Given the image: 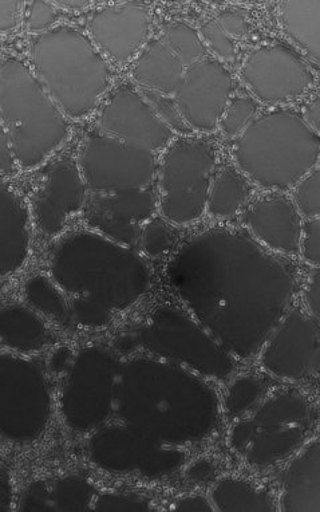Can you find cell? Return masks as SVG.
<instances>
[{"mask_svg":"<svg viewBox=\"0 0 320 512\" xmlns=\"http://www.w3.org/2000/svg\"><path fill=\"white\" fill-rule=\"evenodd\" d=\"M169 283L201 326L231 356L263 349L288 313L296 271L246 232L212 228L177 251Z\"/></svg>","mask_w":320,"mask_h":512,"instance_id":"6da1fadb","label":"cell"},{"mask_svg":"<svg viewBox=\"0 0 320 512\" xmlns=\"http://www.w3.org/2000/svg\"><path fill=\"white\" fill-rule=\"evenodd\" d=\"M51 278L69 295L71 311L84 325L108 324L149 289L146 263L130 247L97 231H75L51 255Z\"/></svg>","mask_w":320,"mask_h":512,"instance_id":"7a4b0ae2","label":"cell"},{"mask_svg":"<svg viewBox=\"0 0 320 512\" xmlns=\"http://www.w3.org/2000/svg\"><path fill=\"white\" fill-rule=\"evenodd\" d=\"M31 69L70 120L94 113L113 84L108 59L89 35L59 25L38 34L30 47Z\"/></svg>","mask_w":320,"mask_h":512,"instance_id":"3957f363","label":"cell"},{"mask_svg":"<svg viewBox=\"0 0 320 512\" xmlns=\"http://www.w3.org/2000/svg\"><path fill=\"white\" fill-rule=\"evenodd\" d=\"M237 168L260 188H295L318 165L320 136L303 114L280 108L256 118L236 140Z\"/></svg>","mask_w":320,"mask_h":512,"instance_id":"277c9868","label":"cell"},{"mask_svg":"<svg viewBox=\"0 0 320 512\" xmlns=\"http://www.w3.org/2000/svg\"><path fill=\"white\" fill-rule=\"evenodd\" d=\"M0 121L25 171L41 167L70 136L69 118L17 57H6L0 66Z\"/></svg>","mask_w":320,"mask_h":512,"instance_id":"5b68a950","label":"cell"},{"mask_svg":"<svg viewBox=\"0 0 320 512\" xmlns=\"http://www.w3.org/2000/svg\"><path fill=\"white\" fill-rule=\"evenodd\" d=\"M121 389L148 397L149 407L121 409L122 416L149 409L128 421L165 444L197 443L211 435L219 421L215 391L196 374L175 365L149 362V396L129 385Z\"/></svg>","mask_w":320,"mask_h":512,"instance_id":"8992f818","label":"cell"},{"mask_svg":"<svg viewBox=\"0 0 320 512\" xmlns=\"http://www.w3.org/2000/svg\"><path fill=\"white\" fill-rule=\"evenodd\" d=\"M215 145L203 139L173 140L158 163V210L177 226L196 222L205 214L215 179Z\"/></svg>","mask_w":320,"mask_h":512,"instance_id":"52a82bcc","label":"cell"},{"mask_svg":"<svg viewBox=\"0 0 320 512\" xmlns=\"http://www.w3.org/2000/svg\"><path fill=\"white\" fill-rule=\"evenodd\" d=\"M314 421L310 404L302 395L279 393L233 428V450L251 466H274L302 448Z\"/></svg>","mask_w":320,"mask_h":512,"instance_id":"ba28073f","label":"cell"},{"mask_svg":"<svg viewBox=\"0 0 320 512\" xmlns=\"http://www.w3.org/2000/svg\"><path fill=\"white\" fill-rule=\"evenodd\" d=\"M90 194H112L152 187L157 179L156 153L105 135L88 133L78 155Z\"/></svg>","mask_w":320,"mask_h":512,"instance_id":"9c48e42d","label":"cell"},{"mask_svg":"<svg viewBox=\"0 0 320 512\" xmlns=\"http://www.w3.org/2000/svg\"><path fill=\"white\" fill-rule=\"evenodd\" d=\"M146 332L150 349L200 376L223 380L232 373L231 354L199 322L176 307L158 309Z\"/></svg>","mask_w":320,"mask_h":512,"instance_id":"30bf717a","label":"cell"},{"mask_svg":"<svg viewBox=\"0 0 320 512\" xmlns=\"http://www.w3.org/2000/svg\"><path fill=\"white\" fill-rule=\"evenodd\" d=\"M240 78L256 100L267 105L298 100L314 84L307 63L278 43L256 47L244 61Z\"/></svg>","mask_w":320,"mask_h":512,"instance_id":"8fae6325","label":"cell"},{"mask_svg":"<svg viewBox=\"0 0 320 512\" xmlns=\"http://www.w3.org/2000/svg\"><path fill=\"white\" fill-rule=\"evenodd\" d=\"M98 129L114 139L154 153L165 151L175 140L172 129L132 84H121L110 93L100 110Z\"/></svg>","mask_w":320,"mask_h":512,"instance_id":"7c38bea8","label":"cell"},{"mask_svg":"<svg viewBox=\"0 0 320 512\" xmlns=\"http://www.w3.org/2000/svg\"><path fill=\"white\" fill-rule=\"evenodd\" d=\"M262 365L284 380L320 372V324L303 310L288 311L263 346Z\"/></svg>","mask_w":320,"mask_h":512,"instance_id":"4fadbf2b","label":"cell"},{"mask_svg":"<svg viewBox=\"0 0 320 512\" xmlns=\"http://www.w3.org/2000/svg\"><path fill=\"white\" fill-rule=\"evenodd\" d=\"M232 92V74L227 66L204 58L189 66L175 101L193 132L211 133L219 128Z\"/></svg>","mask_w":320,"mask_h":512,"instance_id":"5bb4252c","label":"cell"},{"mask_svg":"<svg viewBox=\"0 0 320 512\" xmlns=\"http://www.w3.org/2000/svg\"><path fill=\"white\" fill-rule=\"evenodd\" d=\"M157 208L158 196L152 187L90 194L85 219L94 231L130 247L140 243L142 231Z\"/></svg>","mask_w":320,"mask_h":512,"instance_id":"9a60e30c","label":"cell"},{"mask_svg":"<svg viewBox=\"0 0 320 512\" xmlns=\"http://www.w3.org/2000/svg\"><path fill=\"white\" fill-rule=\"evenodd\" d=\"M150 27L152 18L142 3H113L90 19L89 38L108 61L126 65L148 45Z\"/></svg>","mask_w":320,"mask_h":512,"instance_id":"2e32d148","label":"cell"},{"mask_svg":"<svg viewBox=\"0 0 320 512\" xmlns=\"http://www.w3.org/2000/svg\"><path fill=\"white\" fill-rule=\"evenodd\" d=\"M88 191L77 161L51 165L31 203L39 231L46 236L61 234L73 216L85 211Z\"/></svg>","mask_w":320,"mask_h":512,"instance_id":"e0dca14e","label":"cell"},{"mask_svg":"<svg viewBox=\"0 0 320 512\" xmlns=\"http://www.w3.org/2000/svg\"><path fill=\"white\" fill-rule=\"evenodd\" d=\"M244 223L252 238L267 250L283 256L300 254L303 223L294 199L283 192H271L248 208Z\"/></svg>","mask_w":320,"mask_h":512,"instance_id":"ac0fdd59","label":"cell"},{"mask_svg":"<svg viewBox=\"0 0 320 512\" xmlns=\"http://www.w3.org/2000/svg\"><path fill=\"white\" fill-rule=\"evenodd\" d=\"M2 261L0 275L5 279L19 273L30 255V210L15 189L2 181Z\"/></svg>","mask_w":320,"mask_h":512,"instance_id":"d6986e66","label":"cell"},{"mask_svg":"<svg viewBox=\"0 0 320 512\" xmlns=\"http://www.w3.org/2000/svg\"><path fill=\"white\" fill-rule=\"evenodd\" d=\"M280 510L320 512V440L300 448L284 472Z\"/></svg>","mask_w":320,"mask_h":512,"instance_id":"ffe728a7","label":"cell"},{"mask_svg":"<svg viewBox=\"0 0 320 512\" xmlns=\"http://www.w3.org/2000/svg\"><path fill=\"white\" fill-rule=\"evenodd\" d=\"M185 72L184 63L164 39H154L134 61L132 80L138 89L175 97Z\"/></svg>","mask_w":320,"mask_h":512,"instance_id":"44dd1931","label":"cell"},{"mask_svg":"<svg viewBox=\"0 0 320 512\" xmlns=\"http://www.w3.org/2000/svg\"><path fill=\"white\" fill-rule=\"evenodd\" d=\"M50 330L34 310L9 305L2 310L3 346L19 353H34L51 344Z\"/></svg>","mask_w":320,"mask_h":512,"instance_id":"7402d4cb","label":"cell"},{"mask_svg":"<svg viewBox=\"0 0 320 512\" xmlns=\"http://www.w3.org/2000/svg\"><path fill=\"white\" fill-rule=\"evenodd\" d=\"M284 33L300 50L320 62V0H288L279 5Z\"/></svg>","mask_w":320,"mask_h":512,"instance_id":"603a6c76","label":"cell"},{"mask_svg":"<svg viewBox=\"0 0 320 512\" xmlns=\"http://www.w3.org/2000/svg\"><path fill=\"white\" fill-rule=\"evenodd\" d=\"M211 502L220 512H274L278 506L271 492L250 480L224 476L211 491Z\"/></svg>","mask_w":320,"mask_h":512,"instance_id":"cb8c5ba5","label":"cell"},{"mask_svg":"<svg viewBox=\"0 0 320 512\" xmlns=\"http://www.w3.org/2000/svg\"><path fill=\"white\" fill-rule=\"evenodd\" d=\"M251 192L248 177L239 168L227 165L213 179L207 211L213 218H233L246 206Z\"/></svg>","mask_w":320,"mask_h":512,"instance_id":"d4e9b609","label":"cell"},{"mask_svg":"<svg viewBox=\"0 0 320 512\" xmlns=\"http://www.w3.org/2000/svg\"><path fill=\"white\" fill-rule=\"evenodd\" d=\"M63 294L54 279L45 275H34L25 283V297L29 305L61 324L69 321L71 313L70 303Z\"/></svg>","mask_w":320,"mask_h":512,"instance_id":"484cf974","label":"cell"},{"mask_svg":"<svg viewBox=\"0 0 320 512\" xmlns=\"http://www.w3.org/2000/svg\"><path fill=\"white\" fill-rule=\"evenodd\" d=\"M96 498V492L86 480L69 476L57 480L54 486H45L42 503H50L51 510L57 508L59 511H84L93 510Z\"/></svg>","mask_w":320,"mask_h":512,"instance_id":"4316f807","label":"cell"},{"mask_svg":"<svg viewBox=\"0 0 320 512\" xmlns=\"http://www.w3.org/2000/svg\"><path fill=\"white\" fill-rule=\"evenodd\" d=\"M163 39L187 69L204 59L207 54L201 34L187 23H171L165 29Z\"/></svg>","mask_w":320,"mask_h":512,"instance_id":"83f0119b","label":"cell"},{"mask_svg":"<svg viewBox=\"0 0 320 512\" xmlns=\"http://www.w3.org/2000/svg\"><path fill=\"white\" fill-rule=\"evenodd\" d=\"M266 393L264 382L256 377H243L235 381L225 397V411L231 419L243 416L259 404Z\"/></svg>","mask_w":320,"mask_h":512,"instance_id":"f1b7e54d","label":"cell"},{"mask_svg":"<svg viewBox=\"0 0 320 512\" xmlns=\"http://www.w3.org/2000/svg\"><path fill=\"white\" fill-rule=\"evenodd\" d=\"M258 102L251 97H236L229 102L219 128L228 139H239L258 116Z\"/></svg>","mask_w":320,"mask_h":512,"instance_id":"f546056e","label":"cell"},{"mask_svg":"<svg viewBox=\"0 0 320 512\" xmlns=\"http://www.w3.org/2000/svg\"><path fill=\"white\" fill-rule=\"evenodd\" d=\"M168 220L150 219L142 231L140 243L145 254L156 258L164 255L176 243V232L169 226Z\"/></svg>","mask_w":320,"mask_h":512,"instance_id":"4dcf8cb0","label":"cell"},{"mask_svg":"<svg viewBox=\"0 0 320 512\" xmlns=\"http://www.w3.org/2000/svg\"><path fill=\"white\" fill-rule=\"evenodd\" d=\"M140 92L152 106L154 112L158 114V117L172 129L173 133H179V135L185 137L192 135V128L181 114L175 97L164 96V94L149 92V90L144 89H140Z\"/></svg>","mask_w":320,"mask_h":512,"instance_id":"1f68e13d","label":"cell"},{"mask_svg":"<svg viewBox=\"0 0 320 512\" xmlns=\"http://www.w3.org/2000/svg\"><path fill=\"white\" fill-rule=\"evenodd\" d=\"M294 202L304 218H320V167L312 169V171L296 185Z\"/></svg>","mask_w":320,"mask_h":512,"instance_id":"d6a6232c","label":"cell"},{"mask_svg":"<svg viewBox=\"0 0 320 512\" xmlns=\"http://www.w3.org/2000/svg\"><path fill=\"white\" fill-rule=\"evenodd\" d=\"M94 511H149L150 502L145 496L137 494H117L105 492L94 500Z\"/></svg>","mask_w":320,"mask_h":512,"instance_id":"836d02e7","label":"cell"},{"mask_svg":"<svg viewBox=\"0 0 320 512\" xmlns=\"http://www.w3.org/2000/svg\"><path fill=\"white\" fill-rule=\"evenodd\" d=\"M58 19V10L54 2L46 0H34L26 2L25 23L29 31L43 34L55 27Z\"/></svg>","mask_w":320,"mask_h":512,"instance_id":"e575fe53","label":"cell"},{"mask_svg":"<svg viewBox=\"0 0 320 512\" xmlns=\"http://www.w3.org/2000/svg\"><path fill=\"white\" fill-rule=\"evenodd\" d=\"M201 38L211 47L213 53L223 61H231L235 55V43L223 29H221L216 19H211L201 26Z\"/></svg>","mask_w":320,"mask_h":512,"instance_id":"d590c367","label":"cell"},{"mask_svg":"<svg viewBox=\"0 0 320 512\" xmlns=\"http://www.w3.org/2000/svg\"><path fill=\"white\" fill-rule=\"evenodd\" d=\"M300 254L310 265L320 267V218L307 219L303 224Z\"/></svg>","mask_w":320,"mask_h":512,"instance_id":"8d00e7d4","label":"cell"},{"mask_svg":"<svg viewBox=\"0 0 320 512\" xmlns=\"http://www.w3.org/2000/svg\"><path fill=\"white\" fill-rule=\"evenodd\" d=\"M26 2L21 0H0V30L11 33L25 21Z\"/></svg>","mask_w":320,"mask_h":512,"instance_id":"74e56055","label":"cell"},{"mask_svg":"<svg viewBox=\"0 0 320 512\" xmlns=\"http://www.w3.org/2000/svg\"><path fill=\"white\" fill-rule=\"evenodd\" d=\"M221 29L225 31L232 39L246 37L248 25L246 18L239 11H223L215 18Z\"/></svg>","mask_w":320,"mask_h":512,"instance_id":"f35d334b","label":"cell"},{"mask_svg":"<svg viewBox=\"0 0 320 512\" xmlns=\"http://www.w3.org/2000/svg\"><path fill=\"white\" fill-rule=\"evenodd\" d=\"M19 168L17 156L11 148L9 139H7L6 133L0 131V175H2V181L11 179L17 173Z\"/></svg>","mask_w":320,"mask_h":512,"instance_id":"ab89813d","label":"cell"},{"mask_svg":"<svg viewBox=\"0 0 320 512\" xmlns=\"http://www.w3.org/2000/svg\"><path fill=\"white\" fill-rule=\"evenodd\" d=\"M304 302L311 317L320 324V269L315 270L308 279L306 290H304Z\"/></svg>","mask_w":320,"mask_h":512,"instance_id":"60d3db41","label":"cell"},{"mask_svg":"<svg viewBox=\"0 0 320 512\" xmlns=\"http://www.w3.org/2000/svg\"><path fill=\"white\" fill-rule=\"evenodd\" d=\"M173 511L181 512H211L215 511V507L211 500L203 495H188L177 500Z\"/></svg>","mask_w":320,"mask_h":512,"instance_id":"b9f144b4","label":"cell"},{"mask_svg":"<svg viewBox=\"0 0 320 512\" xmlns=\"http://www.w3.org/2000/svg\"><path fill=\"white\" fill-rule=\"evenodd\" d=\"M303 116L311 128L320 136V94L308 102Z\"/></svg>","mask_w":320,"mask_h":512,"instance_id":"7bdbcfd3","label":"cell"},{"mask_svg":"<svg viewBox=\"0 0 320 512\" xmlns=\"http://www.w3.org/2000/svg\"><path fill=\"white\" fill-rule=\"evenodd\" d=\"M55 6L65 7V9L70 11H82L88 9V7L93 6V2H79V0H75V2H54Z\"/></svg>","mask_w":320,"mask_h":512,"instance_id":"ee69618b","label":"cell"}]
</instances>
